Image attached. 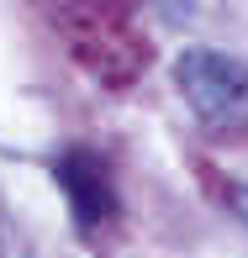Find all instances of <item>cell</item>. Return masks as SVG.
Masks as SVG:
<instances>
[{
    "mask_svg": "<svg viewBox=\"0 0 248 258\" xmlns=\"http://www.w3.org/2000/svg\"><path fill=\"white\" fill-rule=\"evenodd\" d=\"M232 211H238L243 227H248V184H238V190H232Z\"/></svg>",
    "mask_w": 248,
    "mask_h": 258,
    "instance_id": "3",
    "label": "cell"
},
{
    "mask_svg": "<svg viewBox=\"0 0 248 258\" xmlns=\"http://www.w3.org/2000/svg\"><path fill=\"white\" fill-rule=\"evenodd\" d=\"M58 184L74 195V211H79V221H85V227H95V221H101V211L111 206V201H106L101 174L90 169L85 158H64V163H58Z\"/></svg>",
    "mask_w": 248,
    "mask_h": 258,
    "instance_id": "2",
    "label": "cell"
},
{
    "mask_svg": "<svg viewBox=\"0 0 248 258\" xmlns=\"http://www.w3.org/2000/svg\"><path fill=\"white\" fill-rule=\"evenodd\" d=\"M174 85H180L185 105L201 121H238L248 111V69L232 53L217 48H185L174 58Z\"/></svg>",
    "mask_w": 248,
    "mask_h": 258,
    "instance_id": "1",
    "label": "cell"
}]
</instances>
